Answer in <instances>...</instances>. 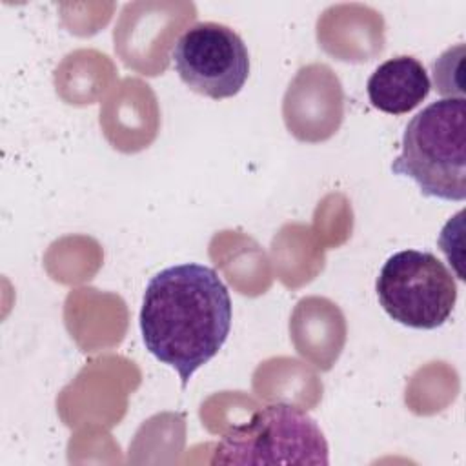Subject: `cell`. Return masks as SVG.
Here are the masks:
<instances>
[{"label":"cell","mask_w":466,"mask_h":466,"mask_svg":"<svg viewBox=\"0 0 466 466\" xmlns=\"http://www.w3.org/2000/svg\"><path fill=\"white\" fill-rule=\"evenodd\" d=\"M231 319L228 286L213 268L197 262L151 277L138 315L146 350L178 373L182 388L222 350Z\"/></svg>","instance_id":"6da1fadb"},{"label":"cell","mask_w":466,"mask_h":466,"mask_svg":"<svg viewBox=\"0 0 466 466\" xmlns=\"http://www.w3.org/2000/svg\"><path fill=\"white\" fill-rule=\"evenodd\" d=\"M391 171L411 178L424 197L466 198V100L441 98L408 122Z\"/></svg>","instance_id":"7a4b0ae2"},{"label":"cell","mask_w":466,"mask_h":466,"mask_svg":"<svg viewBox=\"0 0 466 466\" xmlns=\"http://www.w3.org/2000/svg\"><path fill=\"white\" fill-rule=\"evenodd\" d=\"M328 451L324 433L304 410L275 402L229 428L211 464H328Z\"/></svg>","instance_id":"3957f363"},{"label":"cell","mask_w":466,"mask_h":466,"mask_svg":"<svg viewBox=\"0 0 466 466\" xmlns=\"http://www.w3.org/2000/svg\"><path fill=\"white\" fill-rule=\"evenodd\" d=\"M379 304L399 324L413 329L442 326L457 302L451 271L430 251L393 253L375 282Z\"/></svg>","instance_id":"277c9868"},{"label":"cell","mask_w":466,"mask_h":466,"mask_svg":"<svg viewBox=\"0 0 466 466\" xmlns=\"http://www.w3.org/2000/svg\"><path fill=\"white\" fill-rule=\"evenodd\" d=\"M173 67L195 93L213 100L235 96L249 76V53L235 29L218 22L187 27L171 47Z\"/></svg>","instance_id":"5b68a950"},{"label":"cell","mask_w":466,"mask_h":466,"mask_svg":"<svg viewBox=\"0 0 466 466\" xmlns=\"http://www.w3.org/2000/svg\"><path fill=\"white\" fill-rule=\"evenodd\" d=\"M426 67L408 55L382 62L368 78L366 93L371 106L388 115H404L415 109L430 93Z\"/></svg>","instance_id":"8992f818"},{"label":"cell","mask_w":466,"mask_h":466,"mask_svg":"<svg viewBox=\"0 0 466 466\" xmlns=\"http://www.w3.org/2000/svg\"><path fill=\"white\" fill-rule=\"evenodd\" d=\"M462 58L464 44L446 49L431 66L435 91L444 98H464L462 82Z\"/></svg>","instance_id":"52a82bcc"}]
</instances>
